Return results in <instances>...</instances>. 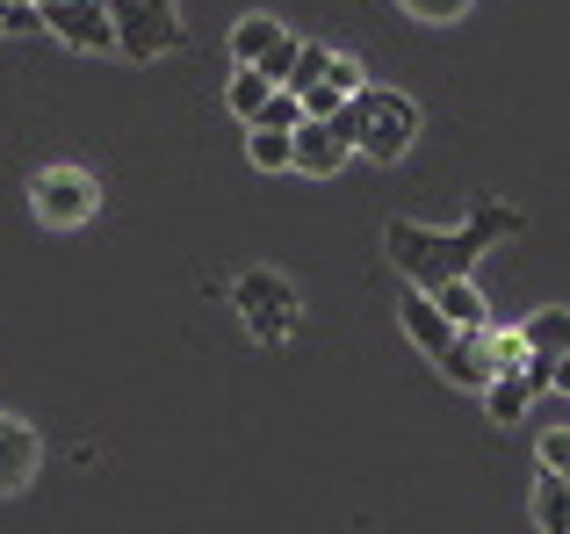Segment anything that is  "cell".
Masks as SVG:
<instances>
[{"instance_id":"cell-14","label":"cell","mask_w":570,"mask_h":534,"mask_svg":"<svg viewBox=\"0 0 570 534\" xmlns=\"http://www.w3.org/2000/svg\"><path fill=\"white\" fill-rule=\"evenodd\" d=\"M246 159H253L261 174L296 167V130H267V123H253V130H246Z\"/></svg>"},{"instance_id":"cell-1","label":"cell","mask_w":570,"mask_h":534,"mask_svg":"<svg viewBox=\"0 0 570 534\" xmlns=\"http://www.w3.org/2000/svg\"><path fill=\"white\" fill-rule=\"evenodd\" d=\"M520 231H528V217H520L513 202L476 196V210H470L462 231H433V225H412V217H390L383 225V254L397 260V275L412 281V289H441V281H462L491 246L520 239Z\"/></svg>"},{"instance_id":"cell-12","label":"cell","mask_w":570,"mask_h":534,"mask_svg":"<svg viewBox=\"0 0 570 534\" xmlns=\"http://www.w3.org/2000/svg\"><path fill=\"white\" fill-rule=\"evenodd\" d=\"M433 304H441L448 318L462 325V333H484V325H491V304L476 296V281H470V275H462V281H441V289H433Z\"/></svg>"},{"instance_id":"cell-23","label":"cell","mask_w":570,"mask_h":534,"mask_svg":"<svg viewBox=\"0 0 570 534\" xmlns=\"http://www.w3.org/2000/svg\"><path fill=\"white\" fill-rule=\"evenodd\" d=\"M0 37H8V8H0Z\"/></svg>"},{"instance_id":"cell-4","label":"cell","mask_w":570,"mask_h":534,"mask_svg":"<svg viewBox=\"0 0 570 534\" xmlns=\"http://www.w3.org/2000/svg\"><path fill=\"white\" fill-rule=\"evenodd\" d=\"M29 210H37V225L72 231L101 210V181L87 167H43V174H29Z\"/></svg>"},{"instance_id":"cell-19","label":"cell","mask_w":570,"mask_h":534,"mask_svg":"<svg viewBox=\"0 0 570 534\" xmlns=\"http://www.w3.org/2000/svg\"><path fill=\"white\" fill-rule=\"evenodd\" d=\"M296 58H304V37H282V43H275V51H267V58H261V72H267V80H275V87H289V72H296Z\"/></svg>"},{"instance_id":"cell-21","label":"cell","mask_w":570,"mask_h":534,"mask_svg":"<svg viewBox=\"0 0 570 534\" xmlns=\"http://www.w3.org/2000/svg\"><path fill=\"white\" fill-rule=\"evenodd\" d=\"M397 8H412L419 22H462V8H470V0H397Z\"/></svg>"},{"instance_id":"cell-11","label":"cell","mask_w":570,"mask_h":534,"mask_svg":"<svg viewBox=\"0 0 570 534\" xmlns=\"http://www.w3.org/2000/svg\"><path fill=\"white\" fill-rule=\"evenodd\" d=\"M267 101H275V80H267V72L261 66H238L232 72V87H224V109H232L238 116V123H261V109H267Z\"/></svg>"},{"instance_id":"cell-16","label":"cell","mask_w":570,"mask_h":534,"mask_svg":"<svg viewBox=\"0 0 570 534\" xmlns=\"http://www.w3.org/2000/svg\"><path fill=\"white\" fill-rule=\"evenodd\" d=\"M520 333H528V347L542 354V362H570V310H534Z\"/></svg>"},{"instance_id":"cell-20","label":"cell","mask_w":570,"mask_h":534,"mask_svg":"<svg viewBox=\"0 0 570 534\" xmlns=\"http://www.w3.org/2000/svg\"><path fill=\"white\" fill-rule=\"evenodd\" d=\"M261 123H267V130H296V123H304V101H296L289 87H275V101L261 109Z\"/></svg>"},{"instance_id":"cell-8","label":"cell","mask_w":570,"mask_h":534,"mask_svg":"<svg viewBox=\"0 0 570 534\" xmlns=\"http://www.w3.org/2000/svg\"><path fill=\"white\" fill-rule=\"evenodd\" d=\"M354 159V101L340 116H304L296 123V174H340Z\"/></svg>"},{"instance_id":"cell-2","label":"cell","mask_w":570,"mask_h":534,"mask_svg":"<svg viewBox=\"0 0 570 534\" xmlns=\"http://www.w3.org/2000/svg\"><path fill=\"white\" fill-rule=\"evenodd\" d=\"M412 138H419L412 95H397V87H362V95H354V152L362 159L397 167V159L412 152Z\"/></svg>"},{"instance_id":"cell-10","label":"cell","mask_w":570,"mask_h":534,"mask_svg":"<svg viewBox=\"0 0 570 534\" xmlns=\"http://www.w3.org/2000/svg\"><path fill=\"white\" fill-rule=\"evenodd\" d=\"M282 37H289V29H282L275 14H238L232 22V66H261Z\"/></svg>"},{"instance_id":"cell-13","label":"cell","mask_w":570,"mask_h":534,"mask_svg":"<svg viewBox=\"0 0 570 534\" xmlns=\"http://www.w3.org/2000/svg\"><path fill=\"white\" fill-rule=\"evenodd\" d=\"M528 405H534V383H528V368H513V376H491V383H484V412H491L499 426H513Z\"/></svg>"},{"instance_id":"cell-9","label":"cell","mask_w":570,"mask_h":534,"mask_svg":"<svg viewBox=\"0 0 570 534\" xmlns=\"http://www.w3.org/2000/svg\"><path fill=\"white\" fill-rule=\"evenodd\" d=\"M29 477H37V434H29V419L0 412V498L29 492Z\"/></svg>"},{"instance_id":"cell-22","label":"cell","mask_w":570,"mask_h":534,"mask_svg":"<svg viewBox=\"0 0 570 534\" xmlns=\"http://www.w3.org/2000/svg\"><path fill=\"white\" fill-rule=\"evenodd\" d=\"M557 390H563V397H570V362H557Z\"/></svg>"},{"instance_id":"cell-6","label":"cell","mask_w":570,"mask_h":534,"mask_svg":"<svg viewBox=\"0 0 570 534\" xmlns=\"http://www.w3.org/2000/svg\"><path fill=\"white\" fill-rule=\"evenodd\" d=\"M397 325H404V339H412V347L426 354V362L441 368V376H448V368H455V347H462V325L448 318L441 304H433V289H404V296H397Z\"/></svg>"},{"instance_id":"cell-24","label":"cell","mask_w":570,"mask_h":534,"mask_svg":"<svg viewBox=\"0 0 570 534\" xmlns=\"http://www.w3.org/2000/svg\"><path fill=\"white\" fill-rule=\"evenodd\" d=\"M37 8H51V0H37Z\"/></svg>"},{"instance_id":"cell-17","label":"cell","mask_w":570,"mask_h":534,"mask_svg":"<svg viewBox=\"0 0 570 534\" xmlns=\"http://www.w3.org/2000/svg\"><path fill=\"white\" fill-rule=\"evenodd\" d=\"M491 362H499V376H513V368H528L534 362V347H528V333H499V325H491Z\"/></svg>"},{"instance_id":"cell-7","label":"cell","mask_w":570,"mask_h":534,"mask_svg":"<svg viewBox=\"0 0 570 534\" xmlns=\"http://www.w3.org/2000/svg\"><path fill=\"white\" fill-rule=\"evenodd\" d=\"M43 29H51L66 51H87V58L116 51V14H109V0H51V8H43Z\"/></svg>"},{"instance_id":"cell-15","label":"cell","mask_w":570,"mask_h":534,"mask_svg":"<svg viewBox=\"0 0 570 534\" xmlns=\"http://www.w3.org/2000/svg\"><path fill=\"white\" fill-rule=\"evenodd\" d=\"M528 513H534V527H542V534H570V484L542 469V484H534Z\"/></svg>"},{"instance_id":"cell-3","label":"cell","mask_w":570,"mask_h":534,"mask_svg":"<svg viewBox=\"0 0 570 534\" xmlns=\"http://www.w3.org/2000/svg\"><path fill=\"white\" fill-rule=\"evenodd\" d=\"M232 310L246 318V333L261 339V347H282V339L304 325L296 281H289V275H275V267H246V275L232 281Z\"/></svg>"},{"instance_id":"cell-5","label":"cell","mask_w":570,"mask_h":534,"mask_svg":"<svg viewBox=\"0 0 570 534\" xmlns=\"http://www.w3.org/2000/svg\"><path fill=\"white\" fill-rule=\"evenodd\" d=\"M109 14H116V51L138 58V66H153L181 43V8L174 0H109Z\"/></svg>"},{"instance_id":"cell-18","label":"cell","mask_w":570,"mask_h":534,"mask_svg":"<svg viewBox=\"0 0 570 534\" xmlns=\"http://www.w3.org/2000/svg\"><path fill=\"white\" fill-rule=\"evenodd\" d=\"M534 463H542L549 477H563V484H570V426H549L542 448H534Z\"/></svg>"}]
</instances>
